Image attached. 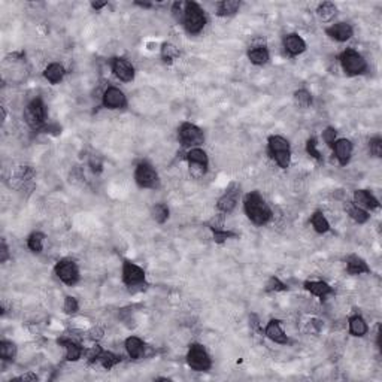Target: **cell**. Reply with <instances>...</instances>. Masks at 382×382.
<instances>
[{
  "instance_id": "39",
  "label": "cell",
  "mask_w": 382,
  "mask_h": 382,
  "mask_svg": "<svg viewBox=\"0 0 382 382\" xmlns=\"http://www.w3.org/2000/svg\"><path fill=\"white\" fill-rule=\"evenodd\" d=\"M212 230H214V239H215V242H217V243H223V242H226V240L230 239V237H234V236H236L233 231H224V230H221V229H212Z\"/></svg>"
},
{
  "instance_id": "44",
  "label": "cell",
  "mask_w": 382,
  "mask_h": 382,
  "mask_svg": "<svg viewBox=\"0 0 382 382\" xmlns=\"http://www.w3.org/2000/svg\"><path fill=\"white\" fill-rule=\"evenodd\" d=\"M323 139H324V142H326L327 145L333 147L335 139H336V130H335V129H332V127L326 129V130L323 132Z\"/></svg>"
},
{
  "instance_id": "9",
  "label": "cell",
  "mask_w": 382,
  "mask_h": 382,
  "mask_svg": "<svg viewBox=\"0 0 382 382\" xmlns=\"http://www.w3.org/2000/svg\"><path fill=\"white\" fill-rule=\"evenodd\" d=\"M179 141L182 147H197L203 144L205 136L197 125L191 122H184L179 129Z\"/></svg>"
},
{
  "instance_id": "27",
  "label": "cell",
  "mask_w": 382,
  "mask_h": 382,
  "mask_svg": "<svg viewBox=\"0 0 382 382\" xmlns=\"http://www.w3.org/2000/svg\"><path fill=\"white\" fill-rule=\"evenodd\" d=\"M239 6H240V3H239L237 0H224V2H220V3L217 5V8H218V12H217V14H218L220 17L233 15V14L237 12Z\"/></svg>"
},
{
  "instance_id": "8",
  "label": "cell",
  "mask_w": 382,
  "mask_h": 382,
  "mask_svg": "<svg viewBox=\"0 0 382 382\" xmlns=\"http://www.w3.org/2000/svg\"><path fill=\"white\" fill-rule=\"evenodd\" d=\"M45 105L40 99H33L24 109V121L32 127V129H39L43 121H45Z\"/></svg>"
},
{
  "instance_id": "16",
  "label": "cell",
  "mask_w": 382,
  "mask_h": 382,
  "mask_svg": "<svg viewBox=\"0 0 382 382\" xmlns=\"http://www.w3.org/2000/svg\"><path fill=\"white\" fill-rule=\"evenodd\" d=\"M354 202L358 208H366V209H378L379 203L378 200L373 197V194H370L366 190H357L354 193Z\"/></svg>"
},
{
  "instance_id": "34",
  "label": "cell",
  "mask_w": 382,
  "mask_h": 382,
  "mask_svg": "<svg viewBox=\"0 0 382 382\" xmlns=\"http://www.w3.org/2000/svg\"><path fill=\"white\" fill-rule=\"evenodd\" d=\"M151 214H153V218L157 223L163 224V223L167 221V218H169V208H167L164 203H158V205L154 206Z\"/></svg>"
},
{
  "instance_id": "18",
  "label": "cell",
  "mask_w": 382,
  "mask_h": 382,
  "mask_svg": "<svg viewBox=\"0 0 382 382\" xmlns=\"http://www.w3.org/2000/svg\"><path fill=\"white\" fill-rule=\"evenodd\" d=\"M333 148H335V154H336V158L339 160V163L345 166L349 158H351V154H352V144L348 141V139H339L333 144Z\"/></svg>"
},
{
  "instance_id": "35",
  "label": "cell",
  "mask_w": 382,
  "mask_h": 382,
  "mask_svg": "<svg viewBox=\"0 0 382 382\" xmlns=\"http://www.w3.org/2000/svg\"><path fill=\"white\" fill-rule=\"evenodd\" d=\"M43 239L45 236L39 231H35L29 236V240H27V245L29 248L33 251V252H40L42 251V246H43Z\"/></svg>"
},
{
  "instance_id": "21",
  "label": "cell",
  "mask_w": 382,
  "mask_h": 382,
  "mask_svg": "<svg viewBox=\"0 0 382 382\" xmlns=\"http://www.w3.org/2000/svg\"><path fill=\"white\" fill-rule=\"evenodd\" d=\"M346 263H348L346 265V270H348L349 275H361V273H369L370 272L367 263L363 259L357 257V256L349 257Z\"/></svg>"
},
{
  "instance_id": "14",
  "label": "cell",
  "mask_w": 382,
  "mask_h": 382,
  "mask_svg": "<svg viewBox=\"0 0 382 382\" xmlns=\"http://www.w3.org/2000/svg\"><path fill=\"white\" fill-rule=\"evenodd\" d=\"M326 33L338 42H346L352 36V27L348 23H338V24H333L332 27L326 29Z\"/></svg>"
},
{
  "instance_id": "43",
  "label": "cell",
  "mask_w": 382,
  "mask_h": 382,
  "mask_svg": "<svg viewBox=\"0 0 382 382\" xmlns=\"http://www.w3.org/2000/svg\"><path fill=\"white\" fill-rule=\"evenodd\" d=\"M370 153L375 157H381L382 155V139L381 138H373L370 141Z\"/></svg>"
},
{
  "instance_id": "7",
  "label": "cell",
  "mask_w": 382,
  "mask_h": 382,
  "mask_svg": "<svg viewBox=\"0 0 382 382\" xmlns=\"http://www.w3.org/2000/svg\"><path fill=\"white\" fill-rule=\"evenodd\" d=\"M136 184L142 188H155L158 184V175L153 166L147 161H142L138 164L135 172Z\"/></svg>"
},
{
  "instance_id": "5",
  "label": "cell",
  "mask_w": 382,
  "mask_h": 382,
  "mask_svg": "<svg viewBox=\"0 0 382 382\" xmlns=\"http://www.w3.org/2000/svg\"><path fill=\"white\" fill-rule=\"evenodd\" d=\"M187 363L193 370L196 372H206L211 369V358L206 349L199 344L191 345L187 354Z\"/></svg>"
},
{
  "instance_id": "19",
  "label": "cell",
  "mask_w": 382,
  "mask_h": 382,
  "mask_svg": "<svg viewBox=\"0 0 382 382\" xmlns=\"http://www.w3.org/2000/svg\"><path fill=\"white\" fill-rule=\"evenodd\" d=\"M125 349H127L130 358H133V360H138L142 355H145V345L136 336H130L125 341Z\"/></svg>"
},
{
  "instance_id": "46",
  "label": "cell",
  "mask_w": 382,
  "mask_h": 382,
  "mask_svg": "<svg viewBox=\"0 0 382 382\" xmlns=\"http://www.w3.org/2000/svg\"><path fill=\"white\" fill-rule=\"evenodd\" d=\"M0 252H2V256H0V262H2V263H5V262L8 260V257H9L8 246H6V242H5V240H2V248H0Z\"/></svg>"
},
{
  "instance_id": "31",
  "label": "cell",
  "mask_w": 382,
  "mask_h": 382,
  "mask_svg": "<svg viewBox=\"0 0 382 382\" xmlns=\"http://www.w3.org/2000/svg\"><path fill=\"white\" fill-rule=\"evenodd\" d=\"M187 160H188V163H197V164H202V166L208 167V155L200 148L190 150L187 153Z\"/></svg>"
},
{
  "instance_id": "42",
  "label": "cell",
  "mask_w": 382,
  "mask_h": 382,
  "mask_svg": "<svg viewBox=\"0 0 382 382\" xmlns=\"http://www.w3.org/2000/svg\"><path fill=\"white\" fill-rule=\"evenodd\" d=\"M316 139L315 138H310L309 141H307V144H306V151L309 155H312L313 158H316V160H320L321 158V154L318 151V148H316Z\"/></svg>"
},
{
  "instance_id": "40",
  "label": "cell",
  "mask_w": 382,
  "mask_h": 382,
  "mask_svg": "<svg viewBox=\"0 0 382 382\" xmlns=\"http://www.w3.org/2000/svg\"><path fill=\"white\" fill-rule=\"evenodd\" d=\"M206 169L205 166L202 164H197V163H190V175L194 178V179H200L203 178V175L206 173Z\"/></svg>"
},
{
  "instance_id": "28",
  "label": "cell",
  "mask_w": 382,
  "mask_h": 382,
  "mask_svg": "<svg viewBox=\"0 0 382 382\" xmlns=\"http://www.w3.org/2000/svg\"><path fill=\"white\" fill-rule=\"evenodd\" d=\"M97 361L105 367V369H112L115 364H118L119 361H121V357L119 355H116L114 352H111V351H102L100 352V355H99V358H97Z\"/></svg>"
},
{
  "instance_id": "24",
  "label": "cell",
  "mask_w": 382,
  "mask_h": 382,
  "mask_svg": "<svg viewBox=\"0 0 382 382\" xmlns=\"http://www.w3.org/2000/svg\"><path fill=\"white\" fill-rule=\"evenodd\" d=\"M65 68L61 66V65H58V63H52V65H49L46 69H45V72H43V75L45 78L51 82V84H58L63 77H65Z\"/></svg>"
},
{
  "instance_id": "2",
  "label": "cell",
  "mask_w": 382,
  "mask_h": 382,
  "mask_svg": "<svg viewBox=\"0 0 382 382\" xmlns=\"http://www.w3.org/2000/svg\"><path fill=\"white\" fill-rule=\"evenodd\" d=\"M184 26L185 30L190 35H197L203 30L206 24V15L205 11L194 2H187L185 6V17H184Z\"/></svg>"
},
{
  "instance_id": "45",
  "label": "cell",
  "mask_w": 382,
  "mask_h": 382,
  "mask_svg": "<svg viewBox=\"0 0 382 382\" xmlns=\"http://www.w3.org/2000/svg\"><path fill=\"white\" fill-rule=\"evenodd\" d=\"M88 336H90V339H93V341H99L100 338H103V330H102L100 327H93V329H90Z\"/></svg>"
},
{
  "instance_id": "10",
  "label": "cell",
  "mask_w": 382,
  "mask_h": 382,
  "mask_svg": "<svg viewBox=\"0 0 382 382\" xmlns=\"http://www.w3.org/2000/svg\"><path fill=\"white\" fill-rule=\"evenodd\" d=\"M55 275L60 278V281H63L68 285H75L79 281V270L78 266L71 262V260H63L58 262L55 266Z\"/></svg>"
},
{
  "instance_id": "33",
  "label": "cell",
  "mask_w": 382,
  "mask_h": 382,
  "mask_svg": "<svg viewBox=\"0 0 382 382\" xmlns=\"http://www.w3.org/2000/svg\"><path fill=\"white\" fill-rule=\"evenodd\" d=\"M294 102L299 108H309L312 103V96L307 90H297L294 93Z\"/></svg>"
},
{
  "instance_id": "37",
  "label": "cell",
  "mask_w": 382,
  "mask_h": 382,
  "mask_svg": "<svg viewBox=\"0 0 382 382\" xmlns=\"http://www.w3.org/2000/svg\"><path fill=\"white\" fill-rule=\"evenodd\" d=\"M185 6H187V2H176V3H173L172 12H173V17L176 18V21H184Z\"/></svg>"
},
{
  "instance_id": "22",
  "label": "cell",
  "mask_w": 382,
  "mask_h": 382,
  "mask_svg": "<svg viewBox=\"0 0 382 382\" xmlns=\"http://www.w3.org/2000/svg\"><path fill=\"white\" fill-rule=\"evenodd\" d=\"M58 344L61 345V346H65V349H66V360L77 361L78 358L81 357L82 348L74 339H61V341H58Z\"/></svg>"
},
{
  "instance_id": "41",
  "label": "cell",
  "mask_w": 382,
  "mask_h": 382,
  "mask_svg": "<svg viewBox=\"0 0 382 382\" xmlns=\"http://www.w3.org/2000/svg\"><path fill=\"white\" fill-rule=\"evenodd\" d=\"M78 300L75 297H72V296H68L66 299H65V305H63V309H65V312L66 313H75L78 310Z\"/></svg>"
},
{
  "instance_id": "29",
  "label": "cell",
  "mask_w": 382,
  "mask_h": 382,
  "mask_svg": "<svg viewBox=\"0 0 382 382\" xmlns=\"http://www.w3.org/2000/svg\"><path fill=\"white\" fill-rule=\"evenodd\" d=\"M316 12H318V17H320L323 21H330V20H333V18H335V15H336L338 9H336V6H335L333 3H330V2H324V3H321V5L318 6Z\"/></svg>"
},
{
  "instance_id": "12",
  "label": "cell",
  "mask_w": 382,
  "mask_h": 382,
  "mask_svg": "<svg viewBox=\"0 0 382 382\" xmlns=\"http://www.w3.org/2000/svg\"><path fill=\"white\" fill-rule=\"evenodd\" d=\"M102 100H103L105 108H109V109H119V108L125 106V96L116 87L106 88L103 96H102Z\"/></svg>"
},
{
  "instance_id": "36",
  "label": "cell",
  "mask_w": 382,
  "mask_h": 382,
  "mask_svg": "<svg viewBox=\"0 0 382 382\" xmlns=\"http://www.w3.org/2000/svg\"><path fill=\"white\" fill-rule=\"evenodd\" d=\"M179 57V49L172 45V43H163L161 46V58L164 61H172L173 58H178Z\"/></svg>"
},
{
  "instance_id": "6",
  "label": "cell",
  "mask_w": 382,
  "mask_h": 382,
  "mask_svg": "<svg viewBox=\"0 0 382 382\" xmlns=\"http://www.w3.org/2000/svg\"><path fill=\"white\" fill-rule=\"evenodd\" d=\"M122 281L125 285L130 287V291H136V290H142L144 281H145V272L144 269L139 268L135 263L130 262H124L122 265Z\"/></svg>"
},
{
  "instance_id": "3",
  "label": "cell",
  "mask_w": 382,
  "mask_h": 382,
  "mask_svg": "<svg viewBox=\"0 0 382 382\" xmlns=\"http://www.w3.org/2000/svg\"><path fill=\"white\" fill-rule=\"evenodd\" d=\"M269 153L275 158V161L278 163L279 167L287 169L290 166V158H291L290 144L282 136H270L269 138Z\"/></svg>"
},
{
  "instance_id": "17",
  "label": "cell",
  "mask_w": 382,
  "mask_h": 382,
  "mask_svg": "<svg viewBox=\"0 0 382 382\" xmlns=\"http://www.w3.org/2000/svg\"><path fill=\"white\" fill-rule=\"evenodd\" d=\"M265 333H266V336H268L269 339H272V341L276 342V344L285 345L288 342V338H287V335L284 333V330L281 329V324H279L278 320H272V321L269 323L266 330H265Z\"/></svg>"
},
{
  "instance_id": "25",
  "label": "cell",
  "mask_w": 382,
  "mask_h": 382,
  "mask_svg": "<svg viewBox=\"0 0 382 382\" xmlns=\"http://www.w3.org/2000/svg\"><path fill=\"white\" fill-rule=\"evenodd\" d=\"M349 332L354 335V336H364L367 333V324L366 321L360 316V315H354L349 318Z\"/></svg>"
},
{
  "instance_id": "48",
  "label": "cell",
  "mask_w": 382,
  "mask_h": 382,
  "mask_svg": "<svg viewBox=\"0 0 382 382\" xmlns=\"http://www.w3.org/2000/svg\"><path fill=\"white\" fill-rule=\"evenodd\" d=\"M20 379H21V381H36L38 376H36V375H23Z\"/></svg>"
},
{
  "instance_id": "23",
  "label": "cell",
  "mask_w": 382,
  "mask_h": 382,
  "mask_svg": "<svg viewBox=\"0 0 382 382\" xmlns=\"http://www.w3.org/2000/svg\"><path fill=\"white\" fill-rule=\"evenodd\" d=\"M248 58L251 60L252 65H257V66L266 65L269 61L268 48H265V46H256V48L249 49L248 51Z\"/></svg>"
},
{
  "instance_id": "26",
  "label": "cell",
  "mask_w": 382,
  "mask_h": 382,
  "mask_svg": "<svg viewBox=\"0 0 382 382\" xmlns=\"http://www.w3.org/2000/svg\"><path fill=\"white\" fill-rule=\"evenodd\" d=\"M346 211H348L349 217H351L354 221H357L358 224H364V223L369 220V214H367L363 208H358V206L354 205V203H349V205L346 206Z\"/></svg>"
},
{
  "instance_id": "1",
  "label": "cell",
  "mask_w": 382,
  "mask_h": 382,
  "mask_svg": "<svg viewBox=\"0 0 382 382\" xmlns=\"http://www.w3.org/2000/svg\"><path fill=\"white\" fill-rule=\"evenodd\" d=\"M245 212H246L248 218L257 226L266 224L272 218L270 208L266 205V202L263 200V197L257 191H252V193L246 194V197H245Z\"/></svg>"
},
{
  "instance_id": "11",
  "label": "cell",
  "mask_w": 382,
  "mask_h": 382,
  "mask_svg": "<svg viewBox=\"0 0 382 382\" xmlns=\"http://www.w3.org/2000/svg\"><path fill=\"white\" fill-rule=\"evenodd\" d=\"M239 196H240V187L236 184H231L227 191L224 193V196L218 200V205H217L218 209L224 214H230L236 208Z\"/></svg>"
},
{
  "instance_id": "4",
  "label": "cell",
  "mask_w": 382,
  "mask_h": 382,
  "mask_svg": "<svg viewBox=\"0 0 382 382\" xmlns=\"http://www.w3.org/2000/svg\"><path fill=\"white\" fill-rule=\"evenodd\" d=\"M341 65L348 75H360L367 69V63L355 49H345L341 54Z\"/></svg>"
},
{
  "instance_id": "15",
  "label": "cell",
  "mask_w": 382,
  "mask_h": 382,
  "mask_svg": "<svg viewBox=\"0 0 382 382\" xmlns=\"http://www.w3.org/2000/svg\"><path fill=\"white\" fill-rule=\"evenodd\" d=\"M284 48L290 55H299L306 49V43L299 35L291 33L284 39Z\"/></svg>"
},
{
  "instance_id": "13",
  "label": "cell",
  "mask_w": 382,
  "mask_h": 382,
  "mask_svg": "<svg viewBox=\"0 0 382 382\" xmlns=\"http://www.w3.org/2000/svg\"><path fill=\"white\" fill-rule=\"evenodd\" d=\"M112 72L115 74V77L122 82H130L135 78V69L132 63L125 58H114Z\"/></svg>"
},
{
  "instance_id": "38",
  "label": "cell",
  "mask_w": 382,
  "mask_h": 382,
  "mask_svg": "<svg viewBox=\"0 0 382 382\" xmlns=\"http://www.w3.org/2000/svg\"><path fill=\"white\" fill-rule=\"evenodd\" d=\"M287 287H285V284L284 282H281L278 278H270L268 281V284H266V291H269V293H272V291H284Z\"/></svg>"
},
{
  "instance_id": "20",
  "label": "cell",
  "mask_w": 382,
  "mask_h": 382,
  "mask_svg": "<svg viewBox=\"0 0 382 382\" xmlns=\"http://www.w3.org/2000/svg\"><path fill=\"white\" fill-rule=\"evenodd\" d=\"M305 288L310 294H313V296H316V297H321V299H324L327 294L332 293V287H330L329 284L323 282V281H310V282H306Z\"/></svg>"
},
{
  "instance_id": "30",
  "label": "cell",
  "mask_w": 382,
  "mask_h": 382,
  "mask_svg": "<svg viewBox=\"0 0 382 382\" xmlns=\"http://www.w3.org/2000/svg\"><path fill=\"white\" fill-rule=\"evenodd\" d=\"M310 223H312V226H313L315 231H318V233H327V231L330 230V224H329V221L326 220L324 214H323V212H320V211H316V212L312 215Z\"/></svg>"
},
{
  "instance_id": "32",
  "label": "cell",
  "mask_w": 382,
  "mask_h": 382,
  "mask_svg": "<svg viewBox=\"0 0 382 382\" xmlns=\"http://www.w3.org/2000/svg\"><path fill=\"white\" fill-rule=\"evenodd\" d=\"M15 355H17V346H15V344L8 342V341H2L0 342V357H2V360L9 361V360H14Z\"/></svg>"
},
{
  "instance_id": "47",
  "label": "cell",
  "mask_w": 382,
  "mask_h": 382,
  "mask_svg": "<svg viewBox=\"0 0 382 382\" xmlns=\"http://www.w3.org/2000/svg\"><path fill=\"white\" fill-rule=\"evenodd\" d=\"M106 5H108V2H93V3H91L93 9H96V11L102 9V8H103V6H106Z\"/></svg>"
}]
</instances>
